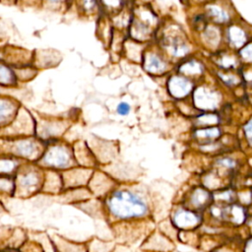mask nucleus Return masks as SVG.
Listing matches in <instances>:
<instances>
[{"mask_svg":"<svg viewBox=\"0 0 252 252\" xmlns=\"http://www.w3.org/2000/svg\"><path fill=\"white\" fill-rule=\"evenodd\" d=\"M158 48L171 60L178 62L192 55V43L184 31L175 25H170L162 31Z\"/></svg>","mask_w":252,"mask_h":252,"instance_id":"f257e3e1","label":"nucleus"},{"mask_svg":"<svg viewBox=\"0 0 252 252\" xmlns=\"http://www.w3.org/2000/svg\"><path fill=\"white\" fill-rule=\"evenodd\" d=\"M110 213L118 219H131L142 217L147 213V204L138 194L119 190L112 194L108 201Z\"/></svg>","mask_w":252,"mask_h":252,"instance_id":"f03ea898","label":"nucleus"},{"mask_svg":"<svg viewBox=\"0 0 252 252\" xmlns=\"http://www.w3.org/2000/svg\"><path fill=\"white\" fill-rule=\"evenodd\" d=\"M193 107L200 112L218 111L223 103L220 88L208 82H198L191 94Z\"/></svg>","mask_w":252,"mask_h":252,"instance_id":"7ed1b4c3","label":"nucleus"},{"mask_svg":"<svg viewBox=\"0 0 252 252\" xmlns=\"http://www.w3.org/2000/svg\"><path fill=\"white\" fill-rule=\"evenodd\" d=\"M142 64L144 70L152 76H162L172 70V61L158 47L145 50Z\"/></svg>","mask_w":252,"mask_h":252,"instance_id":"20e7f679","label":"nucleus"},{"mask_svg":"<svg viewBox=\"0 0 252 252\" xmlns=\"http://www.w3.org/2000/svg\"><path fill=\"white\" fill-rule=\"evenodd\" d=\"M202 12L209 23L219 27H226L234 22V13L225 0H213L202 6Z\"/></svg>","mask_w":252,"mask_h":252,"instance_id":"39448f33","label":"nucleus"},{"mask_svg":"<svg viewBox=\"0 0 252 252\" xmlns=\"http://www.w3.org/2000/svg\"><path fill=\"white\" fill-rule=\"evenodd\" d=\"M223 39L225 47L237 52L245 44L251 41L252 37L250 35V32L248 31V29L242 23L234 21L231 24L224 27Z\"/></svg>","mask_w":252,"mask_h":252,"instance_id":"423d86ee","label":"nucleus"},{"mask_svg":"<svg viewBox=\"0 0 252 252\" xmlns=\"http://www.w3.org/2000/svg\"><path fill=\"white\" fill-rule=\"evenodd\" d=\"M196 82L182 76L178 73L170 74L166 81V90L168 94L179 101L186 100L194 91Z\"/></svg>","mask_w":252,"mask_h":252,"instance_id":"0eeeda50","label":"nucleus"},{"mask_svg":"<svg viewBox=\"0 0 252 252\" xmlns=\"http://www.w3.org/2000/svg\"><path fill=\"white\" fill-rule=\"evenodd\" d=\"M211 62L215 69L223 71H237L242 65L237 52L225 46L212 52Z\"/></svg>","mask_w":252,"mask_h":252,"instance_id":"6e6552de","label":"nucleus"},{"mask_svg":"<svg viewBox=\"0 0 252 252\" xmlns=\"http://www.w3.org/2000/svg\"><path fill=\"white\" fill-rule=\"evenodd\" d=\"M175 72L198 83L205 76L206 65L202 59L191 55L178 62Z\"/></svg>","mask_w":252,"mask_h":252,"instance_id":"1a4fd4ad","label":"nucleus"},{"mask_svg":"<svg viewBox=\"0 0 252 252\" xmlns=\"http://www.w3.org/2000/svg\"><path fill=\"white\" fill-rule=\"evenodd\" d=\"M70 150L63 145H54L49 147L42 157V162L47 166L63 168L71 162Z\"/></svg>","mask_w":252,"mask_h":252,"instance_id":"9d476101","label":"nucleus"},{"mask_svg":"<svg viewBox=\"0 0 252 252\" xmlns=\"http://www.w3.org/2000/svg\"><path fill=\"white\" fill-rule=\"evenodd\" d=\"M198 34L200 42L203 44L204 48L210 50L211 52H215L222 48V43H224V39L223 30L221 29V27L209 23L208 26Z\"/></svg>","mask_w":252,"mask_h":252,"instance_id":"9b49d317","label":"nucleus"},{"mask_svg":"<svg viewBox=\"0 0 252 252\" xmlns=\"http://www.w3.org/2000/svg\"><path fill=\"white\" fill-rule=\"evenodd\" d=\"M12 152L21 158H33L38 155L39 145L32 138H18L12 142Z\"/></svg>","mask_w":252,"mask_h":252,"instance_id":"f8f14e48","label":"nucleus"},{"mask_svg":"<svg viewBox=\"0 0 252 252\" xmlns=\"http://www.w3.org/2000/svg\"><path fill=\"white\" fill-rule=\"evenodd\" d=\"M20 110L18 103L10 97L0 96V127L8 126Z\"/></svg>","mask_w":252,"mask_h":252,"instance_id":"ddd939ff","label":"nucleus"},{"mask_svg":"<svg viewBox=\"0 0 252 252\" xmlns=\"http://www.w3.org/2000/svg\"><path fill=\"white\" fill-rule=\"evenodd\" d=\"M215 76L222 87L229 90L238 88L243 84L241 69L237 71H223L216 69Z\"/></svg>","mask_w":252,"mask_h":252,"instance_id":"4468645a","label":"nucleus"},{"mask_svg":"<svg viewBox=\"0 0 252 252\" xmlns=\"http://www.w3.org/2000/svg\"><path fill=\"white\" fill-rule=\"evenodd\" d=\"M221 128L220 126L200 127L193 131V138L201 145L218 141L221 136Z\"/></svg>","mask_w":252,"mask_h":252,"instance_id":"2eb2a0df","label":"nucleus"},{"mask_svg":"<svg viewBox=\"0 0 252 252\" xmlns=\"http://www.w3.org/2000/svg\"><path fill=\"white\" fill-rule=\"evenodd\" d=\"M220 120H221V117L217 111L200 112V113H196L193 116V124L195 128L219 126L220 123Z\"/></svg>","mask_w":252,"mask_h":252,"instance_id":"dca6fc26","label":"nucleus"},{"mask_svg":"<svg viewBox=\"0 0 252 252\" xmlns=\"http://www.w3.org/2000/svg\"><path fill=\"white\" fill-rule=\"evenodd\" d=\"M18 83L15 70L4 62H0V87H14Z\"/></svg>","mask_w":252,"mask_h":252,"instance_id":"f3484780","label":"nucleus"},{"mask_svg":"<svg viewBox=\"0 0 252 252\" xmlns=\"http://www.w3.org/2000/svg\"><path fill=\"white\" fill-rule=\"evenodd\" d=\"M199 218L192 212L181 210L174 215V222L177 226L187 228L198 223Z\"/></svg>","mask_w":252,"mask_h":252,"instance_id":"a211bd4d","label":"nucleus"},{"mask_svg":"<svg viewBox=\"0 0 252 252\" xmlns=\"http://www.w3.org/2000/svg\"><path fill=\"white\" fill-rule=\"evenodd\" d=\"M63 131V123L60 121L43 122L41 127L38 129V133L42 139L55 137L60 135V133Z\"/></svg>","mask_w":252,"mask_h":252,"instance_id":"6ab92c4d","label":"nucleus"},{"mask_svg":"<svg viewBox=\"0 0 252 252\" xmlns=\"http://www.w3.org/2000/svg\"><path fill=\"white\" fill-rule=\"evenodd\" d=\"M239 59L245 66L252 67V40L237 51Z\"/></svg>","mask_w":252,"mask_h":252,"instance_id":"aec40b11","label":"nucleus"},{"mask_svg":"<svg viewBox=\"0 0 252 252\" xmlns=\"http://www.w3.org/2000/svg\"><path fill=\"white\" fill-rule=\"evenodd\" d=\"M126 0H99V4L108 12H120L125 5Z\"/></svg>","mask_w":252,"mask_h":252,"instance_id":"412c9836","label":"nucleus"},{"mask_svg":"<svg viewBox=\"0 0 252 252\" xmlns=\"http://www.w3.org/2000/svg\"><path fill=\"white\" fill-rule=\"evenodd\" d=\"M78 3L83 13L92 14L98 8L99 0H78Z\"/></svg>","mask_w":252,"mask_h":252,"instance_id":"4be33fe9","label":"nucleus"},{"mask_svg":"<svg viewBox=\"0 0 252 252\" xmlns=\"http://www.w3.org/2000/svg\"><path fill=\"white\" fill-rule=\"evenodd\" d=\"M21 185L25 188H32L37 184V175L35 172H28L21 177Z\"/></svg>","mask_w":252,"mask_h":252,"instance_id":"5701e85b","label":"nucleus"},{"mask_svg":"<svg viewBox=\"0 0 252 252\" xmlns=\"http://www.w3.org/2000/svg\"><path fill=\"white\" fill-rule=\"evenodd\" d=\"M209 199V194L207 191H204L202 189H198L193 197H192V201H193V204L196 205V206H203L202 204L206 203L207 200Z\"/></svg>","mask_w":252,"mask_h":252,"instance_id":"b1692460","label":"nucleus"},{"mask_svg":"<svg viewBox=\"0 0 252 252\" xmlns=\"http://www.w3.org/2000/svg\"><path fill=\"white\" fill-rule=\"evenodd\" d=\"M16 162L10 158H0V173H8L14 170Z\"/></svg>","mask_w":252,"mask_h":252,"instance_id":"393cba45","label":"nucleus"},{"mask_svg":"<svg viewBox=\"0 0 252 252\" xmlns=\"http://www.w3.org/2000/svg\"><path fill=\"white\" fill-rule=\"evenodd\" d=\"M243 133L247 142L252 144V117H250L243 125Z\"/></svg>","mask_w":252,"mask_h":252,"instance_id":"a878e982","label":"nucleus"},{"mask_svg":"<svg viewBox=\"0 0 252 252\" xmlns=\"http://www.w3.org/2000/svg\"><path fill=\"white\" fill-rule=\"evenodd\" d=\"M130 111H131V106L126 101H121L116 106V112H117L118 115L126 116V115H128L130 113Z\"/></svg>","mask_w":252,"mask_h":252,"instance_id":"bb28decb","label":"nucleus"},{"mask_svg":"<svg viewBox=\"0 0 252 252\" xmlns=\"http://www.w3.org/2000/svg\"><path fill=\"white\" fill-rule=\"evenodd\" d=\"M218 164H220V166L222 167H225V168H228V169H231L233 167H235L236 165V162L233 158H228V157H224V158H221L218 160Z\"/></svg>","mask_w":252,"mask_h":252,"instance_id":"cd10ccee","label":"nucleus"},{"mask_svg":"<svg viewBox=\"0 0 252 252\" xmlns=\"http://www.w3.org/2000/svg\"><path fill=\"white\" fill-rule=\"evenodd\" d=\"M192 3H194L195 5H200V6H204L205 4L213 1V0H190Z\"/></svg>","mask_w":252,"mask_h":252,"instance_id":"c85d7f7f","label":"nucleus"},{"mask_svg":"<svg viewBox=\"0 0 252 252\" xmlns=\"http://www.w3.org/2000/svg\"><path fill=\"white\" fill-rule=\"evenodd\" d=\"M46 1L50 5H59V4L62 3L63 0H46Z\"/></svg>","mask_w":252,"mask_h":252,"instance_id":"c756f323","label":"nucleus"},{"mask_svg":"<svg viewBox=\"0 0 252 252\" xmlns=\"http://www.w3.org/2000/svg\"><path fill=\"white\" fill-rule=\"evenodd\" d=\"M160 1H164V0H160Z\"/></svg>","mask_w":252,"mask_h":252,"instance_id":"7c9ffc66","label":"nucleus"},{"mask_svg":"<svg viewBox=\"0 0 252 252\" xmlns=\"http://www.w3.org/2000/svg\"><path fill=\"white\" fill-rule=\"evenodd\" d=\"M0 90H1V87H0Z\"/></svg>","mask_w":252,"mask_h":252,"instance_id":"2f4dec72","label":"nucleus"}]
</instances>
